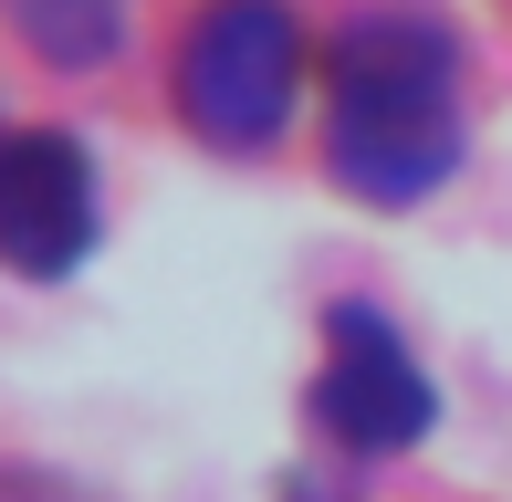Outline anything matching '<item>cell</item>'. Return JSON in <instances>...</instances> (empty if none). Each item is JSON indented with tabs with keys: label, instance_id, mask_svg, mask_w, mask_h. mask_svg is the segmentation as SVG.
Returning <instances> with one entry per match:
<instances>
[{
	"label": "cell",
	"instance_id": "3957f363",
	"mask_svg": "<svg viewBox=\"0 0 512 502\" xmlns=\"http://www.w3.org/2000/svg\"><path fill=\"white\" fill-rule=\"evenodd\" d=\"M439 419L429 377H418L408 335L377 304H335L324 314V367H314V429L345 450H418Z\"/></svg>",
	"mask_w": 512,
	"mask_h": 502
},
{
	"label": "cell",
	"instance_id": "6da1fadb",
	"mask_svg": "<svg viewBox=\"0 0 512 502\" xmlns=\"http://www.w3.org/2000/svg\"><path fill=\"white\" fill-rule=\"evenodd\" d=\"M460 168V42L450 21L356 11L324 42V178L366 210H408Z\"/></svg>",
	"mask_w": 512,
	"mask_h": 502
},
{
	"label": "cell",
	"instance_id": "5b68a950",
	"mask_svg": "<svg viewBox=\"0 0 512 502\" xmlns=\"http://www.w3.org/2000/svg\"><path fill=\"white\" fill-rule=\"evenodd\" d=\"M0 11H11V32L53 74H95L115 42H126V0H0Z\"/></svg>",
	"mask_w": 512,
	"mask_h": 502
},
{
	"label": "cell",
	"instance_id": "7a4b0ae2",
	"mask_svg": "<svg viewBox=\"0 0 512 502\" xmlns=\"http://www.w3.org/2000/svg\"><path fill=\"white\" fill-rule=\"evenodd\" d=\"M293 95H304V21L283 0H209L178 42V116H189L199 147L251 157L293 126Z\"/></svg>",
	"mask_w": 512,
	"mask_h": 502
},
{
	"label": "cell",
	"instance_id": "277c9868",
	"mask_svg": "<svg viewBox=\"0 0 512 502\" xmlns=\"http://www.w3.org/2000/svg\"><path fill=\"white\" fill-rule=\"evenodd\" d=\"M95 241V157L63 126H11L0 136V262L21 283H53Z\"/></svg>",
	"mask_w": 512,
	"mask_h": 502
}]
</instances>
